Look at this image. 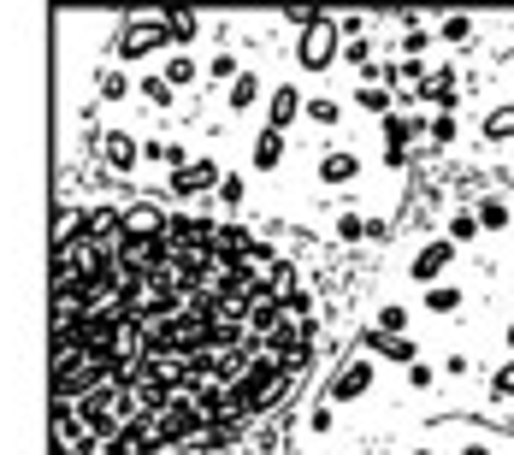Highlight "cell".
Returning a JSON list of instances; mask_svg holds the SVG:
<instances>
[{"mask_svg": "<svg viewBox=\"0 0 514 455\" xmlns=\"http://www.w3.org/2000/svg\"><path fill=\"white\" fill-rule=\"evenodd\" d=\"M473 219H479V231H509V225H514V207L503 201V195H485V201L473 207Z\"/></svg>", "mask_w": 514, "mask_h": 455, "instance_id": "ac0fdd59", "label": "cell"}, {"mask_svg": "<svg viewBox=\"0 0 514 455\" xmlns=\"http://www.w3.org/2000/svg\"><path fill=\"white\" fill-rule=\"evenodd\" d=\"M219 178H225V166H219L213 154H195V160H184V166L172 172V195H184V201H201V195L219 190Z\"/></svg>", "mask_w": 514, "mask_h": 455, "instance_id": "3957f363", "label": "cell"}, {"mask_svg": "<svg viewBox=\"0 0 514 455\" xmlns=\"http://www.w3.org/2000/svg\"><path fill=\"white\" fill-rule=\"evenodd\" d=\"M479 136H485V142H514V101L491 107V113H485V125H479Z\"/></svg>", "mask_w": 514, "mask_h": 455, "instance_id": "d6986e66", "label": "cell"}, {"mask_svg": "<svg viewBox=\"0 0 514 455\" xmlns=\"http://www.w3.org/2000/svg\"><path fill=\"white\" fill-rule=\"evenodd\" d=\"M266 290H272L278 302H290V296H296V266H290V260H272V266H266Z\"/></svg>", "mask_w": 514, "mask_h": 455, "instance_id": "484cf974", "label": "cell"}, {"mask_svg": "<svg viewBox=\"0 0 514 455\" xmlns=\"http://www.w3.org/2000/svg\"><path fill=\"white\" fill-rule=\"evenodd\" d=\"M450 266H455V243H450V237H432V243H420V249H414V260H408V278L432 290Z\"/></svg>", "mask_w": 514, "mask_h": 455, "instance_id": "5b68a950", "label": "cell"}, {"mask_svg": "<svg viewBox=\"0 0 514 455\" xmlns=\"http://www.w3.org/2000/svg\"><path fill=\"white\" fill-rule=\"evenodd\" d=\"M438 36H444L450 48H473V36H479V24H473L467 12H450V18L438 24Z\"/></svg>", "mask_w": 514, "mask_h": 455, "instance_id": "7402d4cb", "label": "cell"}, {"mask_svg": "<svg viewBox=\"0 0 514 455\" xmlns=\"http://www.w3.org/2000/svg\"><path fill=\"white\" fill-rule=\"evenodd\" d=\"M455 455H497V450H491V444H479V438H473V444H461V450H455Z\"/></svg>", "mask_w": 514, "mask_h": 455, "instance_id": "b9f144b4", "label": "cell"}, {"mask_svg": "<svg viewBox=\"0 0 514 455\" xmlns=\"http://www.w3.org/2000/svg\"><path fill=\"white\" fill-rule=\"evenodd\" d=\"M455 308H467V290H450V284L426 290V314H455Z\"/></svg>", "mask_w": 514, "mask_h": 455, "instance_id": "4316f807", "label": "cell"}, {"mask_svg": "<svg viewBox=\"0 0 514 455\" xmlns=\"http://www.w3.org/2000/svg\"><path fill=\"white\" fill-rule=\"evenodd\" d=\"M219 207H231V213H237V207H243V201H249V184H243V178H237V172H225V178H219Z\"/></svg>", "mask_w": 514, "mask_h": 455, "instance_id": "d6a6232c", "label": "cell"}, {"mask_svg": "<svg viewBox=\"0 0 514 455\" xmlns=\"http://www.w3.org/2000/svg\"><path fill=\"white\" fill-rule=\"evenodd\" d=\"M379 136H385L390 154H408V148L426 136V119H414V113H402V107H396L390 119H379Z\"/></svg>", "mask_w": 514, "mask_h": 455, "instance_id": "9c48e42d", "label": "cell"}, {"mask_svg": "<svg viewBox=\"0 0 514 455\" xmlns=\"http://www.w3.org/2000/svg\"><path fill=\"white\" fill-rule=\"evenodd\" d=\"M408 455H438V450H408Z\"/></svg>", "mask_w": 514, "mask_h": 455, "instance_id": "ee69618b", "label": "cell"}, {"mask_svg": "<svg viewBox=\"0 0 514 455\" xmlns=\"http://www.w3.org/2000/svg\"><path fill=\"white\" fill-rule=\"evenodd\" d=\"M337 60H343L337 18H320L314 30H302V36H296V65H302V71H314V77H320V71H331Z\"/></svg>", "mask_w": 514, "mask_h": 455, "instance_id": "6da1fadb", "label": "cell"}, {"mask_svg": "<svg viewBox=\"0 0 514 455\" xmlns=\"http://www.w3.org/2000/svg\"><path fill=\"white\" fill-rule=\"evenodd\" d=\"M331 231H337V243H367L379 225H373L367 213H337V225H331Z\"/></svg>", "mask_w": 514, "mask_h": 455, "instance_id": "44dd1931", "label": "cell"}, {"mask_svg": "<svg viewBox=\"0 0 514 455\" xmlns=\"http://www.w3.org/2000/svg\"><path fill=\"white\" fill-rule=\"evenodd\" d=\"M473 237H479V219H473V213L461 207V213H455V219H450V243H455V249H461V243H473Z\"/></svg>", "mask_w": 514, "mask_h": 455, "instance_id": "836d02e7", "label": "cell"}, {"mask_svg": "<svg viewBox=\"0 0 514 455\" xmlns=\"http://www.w3.org/2000/svg\"><path fill=\"white\" fill-rule=\"evenodd\" d=\"M160 24H166V42H178V48H190L195 36H201V12H184V6L160 12Z\"/></svg>", "mask_w": 514, "mask_h": 455, "instance_id": "2e32d148", "label": "cell"}, {"mask_svg": "<svg viewBox=\"0 0 514 455\" xmlns=\"http://www.w3.org/2000/svg\"><path fill=\"white\" fill-rule=\"evenodd\" d=\"M249 249H255V237H249L237 219L213 225V255H219V260H249Z\"/></svg>", "mask_w": 514, "mask_h": 455, "instance_id": "5bb4252c", "label": "cell"}, {"mask_svg": "<svg viewBox=\"0 0 514 455\" xmlns=\"http://www.w3.org/2000/svg\"><path fill=\"white\" fill-rule=\"evenodd\" d=\"M455 136H461V119H455V113H432V119H426V142H432V148H450Z\"/></svg>", "mask_w": 514, "mask_h": 455, "instance_id": "83f0119b", "label": "cell"}, {"mask_svg": "<svg viewBox=\"0 0 514 455\" xmlns=\"http://www.w3.org/2000/svg\"><path fill=\"white\" fill-rule=\"evenodd\" d=\"M308 314H314V302H308V296H302V290H296V296H290V302H284V320H308Z\"/></svg>", "mask_w": 514, "mask_h": 455, "instance_id": "f35d334b", "label": "cell"}, {"mask_svg": "<svg viewBox=\"0 0 514 455\" xmlns=\"http://www.w3.org/2000/svg\"><path fill=\"white\" fill-rule=\"evenodd\" d=\"M343 65H355V71H367V77H373V71H379V60H373V42H367V36L343 42Z\"/></svg>", "mask_w": 514, "mask_h": 455, "instance_id": "4dcf8cb0", "label": "cell"}, {"mask_svg": "<svg viewBox=\"0 0 514 455\" xmlns=\"http://www.w3.org/2000/svg\"><path fill=\"white\" fill-rule=\"evenodd\" d=\"M432 42H438V36H432L414 12H402V54H408V60H426V54H432Z\"/></svg>", "mask_w": 514, "mask_h": 455, "instance_id": "e0dca14e", "label": "cell"}, {"mask_svg": "<svg viewBox=\"0 0 514 455\" xmlns=\"http://www.w3.org/2000/svg\"><path fill=\"white\" fill-rule=\"evenodd\" d=\"M302 119H308V125H320V130L343 125V101H331V95H314V101L302 107Z\"/></svg>", "mask_w": 514, "mask_h": 455, "instance_id": "603a6c76", "label": "cell"}, {"mask_svg": "<svg viewBox=\"0 0 514 455\" xmlns=\"http://www.w3.org/2000/svg\"><path fill=\"white\" fill-rule=\"evenodd\" d=\"M160 77H166V83H172V89L184 95L190 83H201V65H195L190 54H172V60H166V71H160Z\"/></svg>", "mask_w": 514, "mask_h": 455, "instance_id": "cb8c5ba5", "label": "cell"}, {"mask_svg": "<svg viewBox=\"0 0 514 455\" xmlns=\"http://www.w3.org/2000/svg\"><path fill=\"white\" fill-rule=\"evenodd\" d=\"M308 426H314V432H337V408H331V402H320V408H314V414H308Z\"/></svg>", "mask_w": 514, "mask_h": 455, "instance_id": "74e56055", "label": "cell"}, {"mask_svg": "<svg viewBox=\"0 0 514 455\" xmlns=\"http://www.w3.org/2000/svg\"><path fill=\"white\" fill-rule=\"evenodd\" d=\"M142 160L148 166H166V142H142Z\"/></svg>", "mask_w": 514, "mask_h": 455, "instance_id": "ab89813d", "label": "cell"}, {"mask_svg": "<svg viewBox=\"0 0 514 455\" xmlns=\"http://www.w3.org/2000/svg\"><path fill=\"white\" fill-rule=\"evenodd\" d=\"M491 402H514V361L497 367V379H491Z\"/></svg>", "mask_w": 514, "mask_h": 455, "instance_id": "e575fe53", "label": "cell"}, {"mask_svg": "<svg viewBox=\"0 0 514 455\" xmlns=\"http://www.w3.org/2000/svg\"><path fill=\"white\" fill-rule=\"evenodd\" d=\"M302 107H308V101H302V89H296V83H278V89H272V101H266V125L290 130L296 119H302Z\"/></svg>", "mask_w": 514, "mask_h": 455, "instance_id": "30bf717a", "label": "cell"}, {"mask_svg": "<svg viewBox=\"0 0 514 455\" xmlns=\"http://www.w3.org/2000/svg\"><path fill=\"white\" fill-rule=\"evenodd\" d=\"M284 154H290V142H284V130L260 125L255 148H249V166H255V172H278V166H284Z\"/></svg>", "mask_w": 514, "mask_h": 455, "instance_id": "7c38bea8", "label": "cell"}, {"mask_svg": "<svg viewBox=\"0 0 514 455\" xmlns=\"http://www.w3.org/2000/svg\"><path fill=\"white\" fill-rule=\"evenodd\" d=\"M113 48H119V60H148L154 48H166V24H160V12H154V18H125L119 36H113Z\"/></svg>", "mask_w": 514, "mask_h": 455, "instance_id": "7a4b0ae2", "label": "cell"}, {"mask_svg": "<svg viewBox=\"0 0 514 455\" xmlns=\"http://www.w3.org/2000/svg\"><path fill=\"white\" fill-rule=\"evenodd\" d=\"M101 160H107V172H113V178H130V172H136V160H142V142H136L130 130L107 125V136H101Z\"/></svg>", "mask_w": 514, "mask_h": 455, "instance_id": "8992f818", "label": "cell"}, {"mask_svg": "<svg viewBox=\"0 0 514 455\" xmlns=\"http://www.w3.org/2000/svg\"><path fill=\"white\" fill-rule=\"evenodd\" d=\"M255 101H260V77H255V71H243V77L225 89V107H231V113H249Z\"/></svg>", "mask_w": 514, "mask_h": 455, "instance_id": "ffe728a7", "label": "cell"}, {"mask_svg": "<svg viewBox=\"0 0 514 455\" xmlns=\"http://www.w3.org/2000/svg\"><path fill=\"white\" fill-rule=\"evenodd\" d=\"M125 231L130 237H166V213H160V201H125Z\"/></svg>", "mask_w": 514, "mask_h": 455, "instance_id": "8fae6325", "label": "cell"}, {"mask_svg": "<svg viewBox=\"0 0 514 455\" xmlns=\"http://www.w3.org/2000/svg\"><path fill=\"white\" fill-rule=\"evenodd\" d=\"M503 337H509V349H514V320H509V331H503Z\"/></svg>", "mask_w": 514, "mask_h": 455, "instance_id": "7bdbcfd3", "label": "cell"}, {"mask_svg": "<svg viewBox=\"0 0 514 455\" xmlns=\"http://www.w3.org/2000/svg\"><path fill=\"white\" fill-rule=\"evenodd\" d=\"M373 331H390V337H408V308H402V302H385V308L373 314Z\"/></svg>", "mask_w": 514, "mask_h": 455, "instance_id": "f1b7e54d", "label": "cell"}, {"mask_svg": "<svg viewBox=\"0 0 514 455\" xmlns=\"http://www.w3.org/2000/svg\"><path fill=\"white\" fill-rule=\"evenodd\" d=\"M467 367H473L467 355H450V361H444V373H450V379H467Z\"/></svg>", "mask_w": 514, "mask_h": 455, "instance_id": "60d3db41", "label": "cell"}, {"mask_svg": "<svg viewBox=\"0 0 514 455\" xmlns=\"http://www.w3.org/2000/svg\"><path fill=\"white\" fill-rule=\"evenodd\" d=\"M320 18H325L320 6H284V24H296V30H314Z\"/></svg>", "mask_w": 514, "mask_h": 455, "instance_id": "d590c367", "label": "cell"}, {"mask_svg": "<svg viewBox=\"0 0 514 455\" xmlns=\"http://www.w3.org/2000/svg\"><path fill=\"white\" fill-rule=\"evenodd\" d=\"M355 107L367 119H390L396 113V89H385V83H355Z\"/></svg>", "mask_w": 514, "mask_h": 455, "instance_id": "9a60e30c", "label": "cell"}, {"mask_svg": "<svg viewBox=\"0 0 514 455\" xmlns=\"http://www.w3.org/2000/svg\"><path fill=\"white\" fill-rule=\"evenodd\" d=\"M402 373H408V385H414V390H432V385H438V367H426V361H414V367H402Z\"/></svg>", "mask_w": 514, "mask_h": 455, "instance_id": "8d00e7d4", "label": "cell"}, {"mask_svg": "<svg viewBox=\"0 0 514 455\" xmlns=\"http://www.w3.org/2000/svg\"><path fill=\"white\" fill-rule=\"evenodd\" d=\"M95 95H101V101H125L130 77L119 71V65H101V71H95Z\"/></svg>", "mask_w": 514, "mask_h": 455, "instance_id": "d4e9b609", "label": "cell"}, {"mask_svg": "<svg viewBox=\"0 0 514 455\" xmlns=\"http://www.w3.org/2000/svg\"><path fill=\"white\" fill-rule=\"evenodd\" d=\"M136 89H142L148 107H172V101H178V89H172L166 77H136Z\"/></svg>", "mask_w": 514, "mask_h": 455, "instance_id": "f546056e", "label": "cell"}, {"mask_svg": "<svg viewBox=\"0 0 514 455\" xmlns=\"http://www.w3.org/2000/svg\"><path fill=\"white\" fill-rule=\"evenodd\" d=\"M373 379H379L373 355H355V361H349V367H343V373L325 385V402H331V408H343V402H361V396L373 390Z\"/></svg>", "mask_w": 514, "mask_h": 455, "instance_id": "277c9868", "label": "cell"}, {"mask_svg": "<svg viewBox=\"0 0 514 455\" xmlns=\"http://www.w3.org/2000/svg\"><path fill=\"white\" fill-rule=\"evenodd\" d=\"M361 178V154L355 148H331V154H320V184L325 190H349Z\"/></svg>", "mask_w": 514, "mask_h": 455, "instance_id": "ba28073f", "label": "cell"}, {"mask_svg": "<svg viewBox=\"0 0 514 455\" xmlns=\"http://www.w3.org/2000/svg\"><path fill=\"white\" fill-rule=\"evenodd\" d=\"M201 77H207V83H225V89H231V83L243 77V65L231 60V54H213V60H207V71H201Z\"/></svg>", "mask_w": 514, "mask_h": 455, "instance_id": "1f68e13d", "label": "cell"}, {"mask_svg": "<svg viewBox=\"0 0 514 455\" xmlns=\"http://www.w3.org/2000/svg\"><path fill=\"white\" fill-rule=\"evenodd\" d=\"M367 355L373 361H396V367H414L420 361V349L408 337H390V331H367Z\"/></svg>", "mask_w": 514, "mask_h": 455, "instance_id": "4fadbf2b", "label": "cell"}, {"mask_svg": "<svg viewBox=\"0 0 514 455\" xmlns=\"http://www.w3.org/2000/svg\"><path fill=\"white\" fill-rule=\"evenodd\" d=\"M420 101H426V107H438V113H455V101H461V71H455V65L426 71V83H420Z\"/></svg>", "mask_w": 514, "mask_h": 455, "instance_id": "52a82bcc", "label": "cell"}]
</instances>
